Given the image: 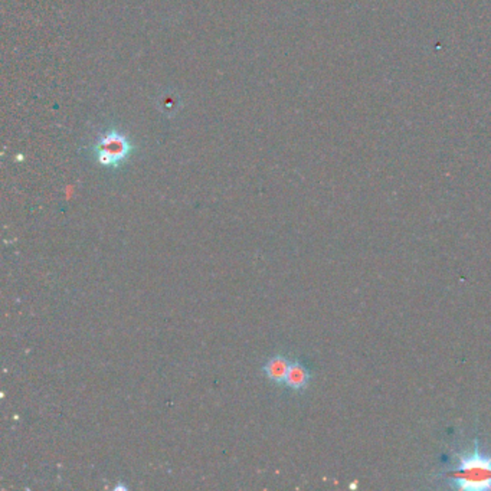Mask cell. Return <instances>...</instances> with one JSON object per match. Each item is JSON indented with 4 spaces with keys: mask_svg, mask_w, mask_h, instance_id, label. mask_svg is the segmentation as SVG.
<instances>
[{
    "mask_svg": "<svg viewBox=\"0 0 491 491\" xmlns=\"http://www.w3.org/2000/svg\"><path fill=\"white\" fill-rule=\"evenodd\" d=\"M290 366H291V362L285 356L277 355V356H272L265 363L264 373H265V376L271 382L278 383V385H284L285 379H287V373L290 370Z\"/></svg>",
    "mask_w": 491,
    "mask_h": 491,
    "instance_id": "4",
    "label": "cell"
},
{
    "mask_svg": "<svg viewBox=\"0 0 491 491\" xmlns=\"http://www.w3.org/2000/svg\"><path fill=\"white\" fill-rule=\"evenodd\" d=\"M310 381H311L310 369L306 365H303L301 362H291V366L287 373V379H285L284 385L287 388H290L291 390L301 392V390L307 389Z\"/></svg>",
    "mask_w": 491,
    "mask_h": 491,
    "instance_id": "3",
    "label": "cell"
},
{
    "mask_svg": "<svg viewBox=\"0 0 491 491\" xmlns=\"http://www.w3.org/2000/svg\"><path fill=\"white\" fill-rule=\"evenodd\" d=\"M131 150L133 146L130 140L117 130L108 131L95 146L98 163L107 167L120 166L130 156Z\"/></svg>",
    "mask_w": 491,
    "mask_h": 491,
    "instance_id": "2",
    "label": "cell"
},
{
    "mask_svg": "<svg viewBox=\"0 0 491 491\" xmlns=\"http://www.w3.org/2000/svg\"><path fill=\"white\" fill-rule=\"evenodd\" d=\"M458 464L445 473V481L451 488L463 491H491V454L474 441L469 453L457 454Z\"/></svg>",
    "mask_w": 491,
    "mask_h": 491,
    "instance_id": "1",
    "label": "cell"
}]
</instances>
